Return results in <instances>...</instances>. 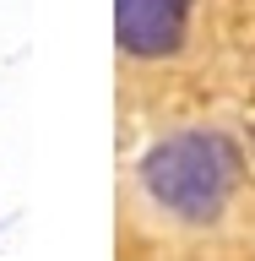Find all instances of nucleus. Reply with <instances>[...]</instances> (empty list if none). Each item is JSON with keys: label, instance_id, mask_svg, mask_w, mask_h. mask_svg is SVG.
Wrapping results in <instances>:
<instances>
[{"label": "nucleus", "instance_id": "1", "mask_svg": "<svg viewBox=\"0 0 255 261\" xmlns=\"http://www.w3.org/2000/svg\"><path fill=\"white\" fill-rule=\"evenodd\" d=\"M239 179V152L217 130H179L141 158L147 196L185 223H212Z\"/></svg>", "mask_w": 255, "mask_h": 261}, {"label": "nucleus", "instance_id": "2", "mask_svg": "<svg viewBox=\"0 0 255 261\" xmlns=\"http://www.w3.org/2000/svg\"><path fill=\"white\" fill-rule=\"evenodd\" d=\"M190 0H114V38L136 60H163L185 44Z\"/></svg>", "mask_w": 255, "mask_h": 261}]
</instances>
